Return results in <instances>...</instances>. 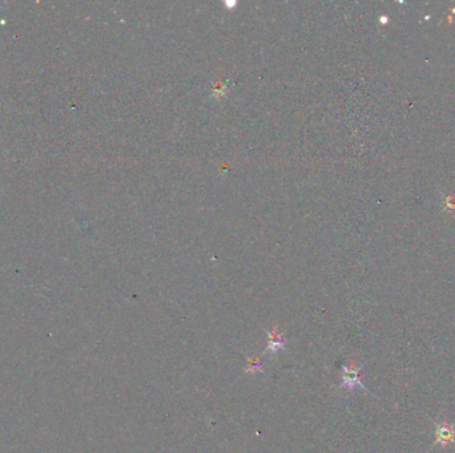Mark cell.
<instances>
[{"label": "cell", "mask_w": 455, "mask_h": 453, "mask_svg": "<svg viewBox=\"0 0 455 453\" xmlns=\"http://www.w3.org/2000/svg\"><path fill=\"white\" fill-rule=\"evenodd\" d=\"M285 342L286 339L281 335V332L278 329H273L269 331L268 334V352L276 353L278 351L283 350L285 348Z\"/></svg>", "instance_id": "cell-3"}, {"label": "cell", "mask_w": 455, "mask_h": 453, "mask_svg": "<svg viewBox=\"0 0 455 453\" xmlns=\"http://www.w3.org/2000/svg\"><path fill=\"white\" fill-rule=\"evenodd\" d=\"M247 371L251 372V374L261 371V364L258 363L257 359H251V361H249V370H247Z\"/></svg>", "instance_id": "cell-4"}, {"label": "cell", "mask_w": 455, "mask_h": 453, "mask_svg": "<svg viewBox=\"0 0 455 453\" xmlns=\"http://www.w3.org/2000/svg\"><path fill=\"white\" fill-rule=\"evenodd\" d=\"M455 442V427L450 423H439L435 429V444L438 445H447Z\"/></svg>", "instance_id": "cell-2"}, {"label": "cell", "mask_w": 455, "mask_h": 453, "mask_svg": "<svg viewBox=\"0 0 455 453\" xmlns=\"http://www.w3.org/2000/svg\"><path fill=\"white\" fill-rule=\"evenodd\" d=\"M362 370L361 366L355 363H350V364H346L342 367V384L341 387H346L348 389H354L355 387H361L362 389H365V385L363 383L361 382V379H359V371Z\"/></svg>", "instance_id": "cell-1"}]
</instances>
